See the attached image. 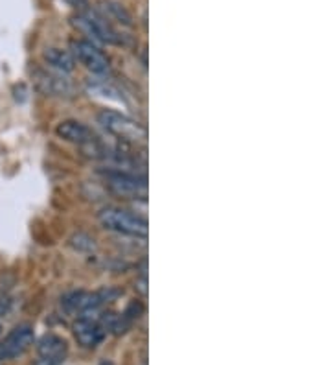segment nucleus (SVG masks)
Masks as SVG:
<instances>
[{"mask_svg":"<svg viewBox=\"0 0 331 365\" xmlns=\"http://www.w3.org/2000/svg\"><path fill=\"white\" fill-rule=\"evenodd\" d=\"M72 245L77 249V251H92L96 247V243L90 236L87 234H76V236L72 238Z\"/></svg>","mask_w":331,"mask_h":365,"instance_id":"obj_14","label":"nucleus"},{"mask_svg":"<svg viewBox=\"0 0 331 365\" xmlns=\"http://www.w3.org/2000/svg\"><path fill=\"white\" fill-rule=\"evenodd\" d=\"M105 179V185L109 190L120 198L127 199H146L148 198V179L146 176L138 174H129V171H120L107 168L101 171Z\"/></svg>","mask_w":331,"mask_h":365,"instance_id":"obj_3","label":"nucleus"},{"mask_svg":"<svg viewBox=\"0 0 331 365\" xmlns=\"http://www.w3.org/2000/svg\"><path fill=\"white\" fill-rule=\"evenodd\" d=\"M107 334H109V330H107V326L101 323L99 317H96V319H90V317H77V321L74 323V336H76L77 343L83 345L85 348L98 347L99 343L103 341Z\"/></svg>","mask_w":331,"mask_h":365,"instance_id":"obj_8","label":"nucleus"},{"mask_svg":"<svg viewBox=\"0 0 331 365\" xmlns=\"http://www.w3.org/2000/svg\"><path fill=\"white\" fill-rule=\"evenodd\" d=\"M44 61L48 63L52 68H55L61 74H70L74 71V57L72 54L59 48H46L44 50Z\"/></svg>","mask_w":331,"mask_h":365,"instance_id":"obj_10","label":"nucleus"},{"mask_svg":"<svg viewBox=\"0 0 331 365\" xmlns=\"http://www.w3.org/2000/svg\"><path fill=\"white\" fill-rule=\"evenodd\" d=\"M35 348H37V358L33 365H61L68 353L65 339L55 334H46L41 337Z\"/></svg>","mask_w":331,"mask_h":365,"instance_id":"obj_7","label":"nucleus"},{"mask_svg":"<svg viewBox=\"0 0 331 365\" xmlns=\"http://www.w3.org/2000/svg\"><path fill=\"white\" fill-rule=\"evenodd\" d=\"M87 295L88 292H81V290H79V292L66 293V295H63V299H61V306H63V310H65L66 314L79 315V312H81L83 306H85Z\"/></svg>","mask_w":331,"mask_h":365,"instance_id":"obj_12","label":"nucleus"},{"mask_svg":"<svg viewBox=\"0 0 331 365\" xmlns=\"http://www.w3.org/2000/svg\"><path fill=\"white\" fill-rule=\"evenodd\" d=\"M99 365H114V364H112L110 359H103V362H101V364H99Z\"/></svg>","mask_w":331,"mask_h":365,"instance_id":"obj_17","label":"nucleus"},{"mask_svg":"<svg viewBox=\"0 0 331 365\" xmlns=\"http://www.w3.org/2000/svg\"><path fill=\"white\" fill-rule=\"evenodd\" d=\"M39 87L44 94H52V96H63V94H70V83L65 77L54 76V74H39Z\"/></svg>","mask_w":331,"mask_h":365,"instance_id":"obj_11","label":"nucleus"},{"mask_svg":"<svg viewBox=\"0 0 331 365\" xmlns=\"http://www.w3.org/2000/svg\"><path fill=\"white\" fill-rule=\"evenodd\" d=\"M74 26L87 33L92 41L103 44H121V35H118L114 28L110 26L107 17L99 15L98 11H83L72 19Z\"/></svg>","mask_w":331,"mask_h":365,"instance_id":"obj_4","label":"nucleus"},{"mask_svg":"<svg viewBox=\"0 0 331 365\" xmlns=\"http://www.w3.org/2000/svg\"><path fill=\"white\" fill-rule=\"evenodd\" d=\"M72 55L76 57L79 63L87 66L88 71L98 74V76H105L109 74L110 71V63L109 59L105 57V54L101 50L92 44L90 41H72Z\"/></svg>","mask_w":331,"mask_h":365,"instance_id":"obj_6","label":"nucleus"},{"mask_svg":"<svg viewBox=\"0 0 331 365\" xmlns=\"http://www.w3.org/2000/svg\"><path fill=\"white\" fill-rule=\"evenodd\" d=\"M11 308H13V297L6 295V297L0 299V319L6 317V315H10Z\"/></svg>","mask_w":331,"mask_h":365,"instance_id":"obj_15","label":"nucleus"},{"mask_svg":"<svg viewBox=\"0 0 331 365\" xmlns=\"http://www.w3.org/2000/svg\"><path fill=\"white\" fill-rule=\"evenodd\" d=\"M68 2H70L72 6H76V8H79V6L85 4V2H87V0H68Z\"/></svg>","mask_w":331,"mask_h":365,"instance_id":"obj_16","label":"nucleus"},{"mask_svg":"<svg viewBox=\"0 0 331 365\" xmlns=\"http://www.w3.org/2000/svg\"><path fill=\"white\" fill-rule=\"evenodd\" d=\"M98 220L101 227H105L107 231L132 238H148V220L142 218V216L131 214L129 210L109 207V209H103L99 212Z\"/></svg>","mask_w":331,"mask_h":365,"instance_id":"obj_1","label":"nucleus"},{"mask_svg":"<svg viewBox=\"0 0 331 365\" xmlns=\"http://www.w3.org/2000/svg\"><path fill=\"white\" fill-rule=\"evenodd\" d=\"M33 328L28 323L17 325L10 334L0 341V362L6 359H15L26 353L28 348L33 345Z\"/></svg>","mask_w":331,"mask_h":365,"instance_id":"obj_5","label":"nucleus"},{"mask_svg":"<svg viewBox=\"0 0 331 365\" xmlns=\"http://www.w3.org/2000/svg\"><path fill=\"white\" fill-rule=\"evenodd\" d=\"M0 330H2V328H0Z\"/></svg>","mask_w":331,"mask_h":365,"instance_id":"obj_18","label":"nucleus"},{"mask_svg":"<svg viewBox=\"0 0 331 365\" xmlns=\"http://www.w3.org/2000/svg\"><path fill=\"white\" fill-rule=\"evenodd\" d=\"M98 124L103 127L105 131L114 135L123 142L140 144L146 142L148 138V131L142 124H138L137 120H132L129 116L121 115L118 111L103 109L98 113Z\"/></svg>","mask_w":331,"mask_h":365,"instance_id":"obj_2","label":"nucleus"},{"mask_svg":"<svg viewBox=\"0 0 331 365\" xmlns=\"http://www.w3.org/2000/svg\"><path fill=\"white\" fill-rule=\"evenodd\" d=\"M103 11H105L103 17L114 19V21L120 22L121 26H127V28L132 26L131 13H129V11H127L123 6L118 4V2H112V0H109V2H103Z\"/></svg>","mask_w":331,"mask_h":365,"instance_id":"obj_13","label":"nucleus"},{"mask_svg":"<svg viewBox=\"0 0 331 365\" xmlns=\"http://www.w3.org/2000/svg\"><path fill=\"white\" fill-rule=\"evenodd\" d=\"M55 133H57L63 140H66V142L77 144L81 149L92 146V144L98 140V137L94 135L90 127H87L85 124H81V122L77 120L61 122L59 126H57V129H55Z\"/></svg>","mask_w":331,"mask_h":365,"instance_id":"obj_9","label":"nucleus"}]
</instances>
